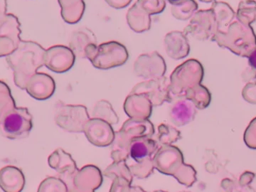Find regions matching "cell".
<instances>
[{"instance_id": "26", "label": "cell", "mask_w": 256, "mask_h": 192, "mask_svg": "<svg viewBox=\"0 0 256 192\" xmlns=\"http://www.w3.org/2000/svg\"><path fill=\"white\" fill-rule=\"evenodd\" d=\"M48 164L52 169L56 170L58 174L72 172L77 169V165L74 159L62 148L56 149L49 155Z\"/></svg>"}, {"instance_id": "11", "label": "cell", "mask_w": 256, "mask_h": 192, "mask_svg": "<svg viewBox=\"0 0 256 192\" xmlns=\"http://www.w3.org/2000/svg\"><path fill=\"white\" fill-rule=\"evenodd\" d=\"M133 68L135 74L141 78L146 80L157 79L165 75L166 63L157 51H153L138 56Z\"/></svg>"}, {"instance_id": "19", "label": "cell", "mask_w": 256, "mask_h": 192, "mask_svg": "<svg viewBox=\"0 0 256 192\" xmlns=\"http://www.w3.org/2000/svg\"><path fill=\"white\" fill-rule=\"evenodd\" d=\"M164 48L166 54L175 60H180L188 56L190 45L187 36L181 31H171L164 37Z\"/></svg>"}, {"instance_id": "34", "label": "cell", "mask_w": 256, "mask_h": 192, "mask_svg": "<svg viewBox=\"0 0 256 192\" xmlns=\"http://www.w3.org/2000/svg\"><path fill=\"white\" fill-rule=\"evenodd\" d=\"M16 107L9 86L0 80V123L4 117Z\"/></svg>"}, {"instance_id": "13", "label": "cell", "mask_w": 256, "mask_h": 192, "mask_svg": "<svg viewBox=\"0 0 256 192\" xmlns=\"http://www.w3.org/2000/svg\"><path fill=\"white\" fill-rule=\"evenodd\" d=\"M73 51L64 45H54L46 49L44 65L55 73L67 72L75 63Z\"/></svg>"}, {"instance_id": "22", "label": "cell", "mask_w": 256, "mask_h": 192, "mask_svg": "<svg viewBox=\"0 0 256 192\" xmlns=\"http://www.w3.org/2000/svg\"><path fill=\"white\" fill-rule=\"evenodd\" d=\"M220 192H256V174L245 171L237 182L228 178L223 179Z\"/></svg>"}, {"instance_id": "21", "label": "cell", "mask_w": 256, "mask_h": 192, "mask_svg": "<svg viewBox=\"0 0 256 192\" xmlns=\"http://www.w3.org/2000/svg\"><path fill=\"white\" fill-rule=\"evenodd\" d=\"M159 147L160 145L157 140L152 137L135 138L130 143L129 156L135 162H139L146 158L153 157Z\"/></svg>"}, {"instance_id": "31", "label": "cell", "mask_w": 256, "mask_h": 192, "mask_svg": "<svg viewBox=\"0 0 256 192\" xmlns=\"http://www.w3.org/2000/svg\"><path fill=\"white\" fill-rule=\"evenodd\" d=\"M181 138V133L175 127L162 123L157 128V137L156 140L160 146L163 145H172Z\"/></svg>"}, {"instance_id": "23", "label": "cell", "mask_w": 256, "mask_h": 192, "mask_svg": "<svg viewBox=\"0 0 256 192\" xmlns=\"http://www.w3.org/2000/svg\"><path fill=\"white\" fill-rule=\"evenodd\" d=\"M90 44H97L94 33L88 28L74 31L70 37L69 48L78 58H85V51Z\"/></svg>"}, {"instance_id": "4", "label": "cell", "mask_w": 256, "mask_h": 192, "mask_svg": "<svg viewBox=\"0 0 256 192\" xmlns=\"http://www.w3.org/2000/svg\"><path fill=\"white\" fill-rule=\"evenodd\" d=\"M203 77V66L196 59H188L178 65L169 78L171 99L176 96H184L188 89L201 84Z\"/></svg>"}, {"instance_id": "40", "label": "cell", "mask_w": 256, "mask_h": 192, "mask_svg": "<svg viewBox=\"0 0 256 192\" xmlns=\"http://www.w3.org/2000/svg\"><path fill=\"white\" fill-rule=\"evenodd\" d=\"M243 139L247 147L256 149V117L250 121L247 128L245 129Z\"/></svg>"}, {"instance_id": "18", "label": "cell", "mask_w": 256, "mask_h": 192, "mask_svg": "<svg viewBox=\"0 0 256 192\" xmlns=\"http://www.w3.org/2000/svg\"><path fill=\"white\" fill-rule=\"evenodd\" d=\"M123 140L128 143L139 137H152L155 133V128L149 119L135 120L129 118L126 120L121 128L116 132Z\"/></svg>"}, {"instance_id": "36", "label": "cell", "mask_w": 256, "mask_h": 192, "mask_svg": "<svg viewBox=\"0 0 256 192\" xmlns=\"http://www.w3.org/2000/svg\"><path fill=\"white\" fill-rule=\"evenodd\" d=\"M129 168H130L132 175L138 179H145V178L149 177L155 169L152 157L146 158L139 162H136V163L130 165Z\"/></svg>"}, {"instance_id": "38", "label": "cell", "mask_w": 256, "mask_h": 192, "mask_svg": "<svg viewBox=\"0 0 256 192\" xmlns=\"http://www.w3.org/2000/svg\"><path fill=\"white\" fill-rule=\"evenodd\" d=\"M197 173L192 165L184 164V166L174 175V178L182 185L186 187L192 186L197 179Z\"/></svg>"}, {"instance_id": "27", "label": "cell", "mask_w": 256, "mask_h": 192, "mask_svg": "<svg viewBox=\"0 0 256 192\" xmlns=\"http://www.w3.org/2000/svg\"><path fill=\"white\" fill-rule=\"evenodd\" d=\"M216 19L218 31H225L236 19V13L226 2H214L210 8Z\"/></svg>"}, {"instance_id": "33", "label": "cell", "mask_w": 256, "mask_h": 192, "mask_svg": "<svg viewBox=\"0 0 256 192\" xmlns=\"http://www.w3.org/2000/svg\"><path fill=\"white\" fill-rule=\"evenodd\" d=\"M104 176H106L109 179H116V178H124L132 183L133 175L130 171L129 166L125 163V161L120 162H113L110 164L103 172Z\"/></svg>"}, {"instance_id": "39", "label": "cell", "mask_w": 256, "mask_h": 192, "mask_svg": "<svg viewBox=\"0 0 256 192\" xmlns=\"http://www.w3.org/2000/svg\"><path fill=\"white\" fill-rule=\"evenodd\" d=\"M135 4L145 10L149 15L159 14L166 7L165 0H136Z\"/></svg>"}, {"instance_id": "49", "label": "cell", "mask_w": 256, "mask_h": 192, "mask_svg": "<svg viewBox=\"0 0 256 192\" xmlns=\"http://www.w3.org/2000/svg\"><path fill=\"white\" fill-rule=\"evenodd\" d=\"M201 2H204V3H214L216 2V0H200Z\"/></svg>"}, {"instance_id": "15", "label": "cell", "mask_w": 256, "mask_h": 192, "mask_svg": "<svg viewBox=\"0 0 256 192\" xmlns=\"http://www.w3.org/2000/svg\"><path fill=\"white\" fill-rule=\"evenodd\" d=\"M170 103L169 118L175 126H183L194 120L196 107L185 96L172 97Z\"/></svg>"}, {"instance_id": "20", "label": "cell", "mask_w": 256, "mask_h": 192, "mask_svg": "<svg viewBox=\"0 0 256 192\" xmlns=\"http://www.w3.org/2000/svg\"><path fill=\"white\" fill-rule=\"evenodd\" d=\"M25 186V177L22 170L8 165L0 169V188L4 192H22Z\"/></svg>"}, {"instance_id": "7", "label": "cell", "mask_w": 256, "mask_h": 192, "mask_svg": "<svg viewBox=\"0 0 256 192\" xmlns=\"http://www.w3.org/2000/svg\"><path fill=\"white\" fill-rule=\"evenodd\" d=\"M32 126V115L25 107H15L0 123L3 135L9 139L25 138Z\"/></svg>"}, {"instance_id": "12", "label": "cell", "mask_w": 256, "mask_h": 192, "mask_svg": "<svg viewBox=\"0 0 256 192\" xmlns=\"http://www.w3.org/2000/svg\"><path fill=\"white\" fill-rule=\"evenodd\" d=\"M20 22L14 14H7L0 25V57L13 53L21 42Z\"/></svg>"}, {"instance_id": "1", "label": "cell", "mask_w": 256, "mask_h": 192, "mask_svg": "<svg viewBox=\"0 0 256 192\" xmlns=\"http://www.w3.org/2000/svg\"><path fill=\"white\" fill-rule=\"evenodd\" d=\"M45 51L34 41L21 40L18 48L6 57L8 66L13 71L14 83L20 89H25L30 78L44 65Z\"/></svg>"}, {"instance_id": "43", "label": "cell", "mask_w": 256, "mask_h": 192, "mask_svg": "<svg viewBox=\"0 0 256 192\" xmlns=\"http://www.w3.org/2000/svg\"><path fill=\"white\" fill-rule=\"evenodd\" d=\"M132 0H105V2L115 9H122L127 7Z\"/></svg>"}, {"instance_id": "48", "label": "cell", "mask_w": 256, "mask_h": 192, "mask_svg": "<svg viewBox=\"0 0 256 192\" xmlns=\"http://www.w3.org/2000/svg\"><path fill=\"white\" fill-rule=\"evenodd\" d=\"M172 6H174V5H178V4H180L183 0H167Z\"/></svg>"}, {"instance_id": "17", "label": "cell", "mask_w": 256, "mask_h": 192, "mask_svg": "<svg viewBox=\"0 0 256 192\" xmlns=\"http://www.w3.org/2000/svg\"><path fill=\"white\" fill-rule=\"evenodd\" d=\"M152 103L143 94L130 93L123 104L124 112L129 118L135 120L149 119L152 114Z\"/></svg>"}, {"instance_id": "45", "label": "cell", "mask_w": 256, "mask_h": 192, "mask_svg": "<svg viewBox=\"0 0 256 192\" xmlns=\"http://www.w3.org/2000/svg\"><path fill=\"white\" fill-rule=\"evenodd\" d=\"M7 16V0H0V25Z\"/></svg>"}, {"instance_id": "44", "label": "cell", "mask_w": 256, "mask_h": 192, "mask_svg": "<svg viewBox=\"0 0 256 192\" xmlns=\"http://www.w3.org/2000/svg\"><path fill=\"white\" fill-rule=\"evenodd\" d=\"M242 77H243L244 81H246L247 83L248 82H253V80L256 78V71L250 67L249 70H246V71L243 72Z\"/></svg>"}, {"instance_id": "9", "label": "cell", "mask_w": 256, "mask_h": 192, "mask_svg": "<svg viewBox=\"0 0 256 192\" xmlns=\"http://www.w3.org/2000/svg\"><path fill=\"white\" fill-rule=\"evenodd\" d=\"M169 85V79L163 76L161 78L149 79L137 83L130 93L143 94L151 101L153 106H160L165 102L171 101Z\"/></svg>"}, {"instance_id": "24", "label": "cell", "mask_w": 256, "mask_h": 192, "mask_svg": "<svg viewBox=\"0 0 256 192\" xmlns=\"http://www.w3.org/2000/svg\"><path fill=\"white\" fill-rule=\"evenodd\" d=\"M126 20L130 29L136 33L148 31L151 27V15L135 3L128 9Z\"/></svg>"}, {"instance_id": "29", "label": "cell", "mask_w": 256, "mask_h": 192, "mask_svg": "<svg viewBox=\"0 0 256 192\" xmlns=\"http://www.w3.org/2000/svg\"><path fill=\"white\" fill-rule=\"evenodd\" d=\"M92 118H98L108 122L109 124H117L118 123V116L116 112L113 110L111 104L107 100H99L93 107L92 110Z\"/></svg>"}, {"instance_id": "25", "label": "cell", "mask_w": 256, "mask_h": 192, "mask_svg": "<svg viewBox=\"0 0 256 192\" xmlns=\"http://www.w3.org/2000/svg\"><path fill=\"white\" fill-rule=\"evenodd\" d=\"M62 19L68 24L78 23L85 12L84 0H58Z\"/></svg>"}, {"instance_id": "42", "label": "cell", "mask_w": 256, "mask_h": 192, "mask_svg": "<svg viewBox=\"0 0 256 192\" xmlns=\"http://www.w3.org/2000/svg\"><path fill=\"white\" fill-rule=\"evenodd\" d=\"M131 182L124 178H116L112 180L109 192H129Z\"/></svg>"}, {"instance_id": "6", "label": "cell", "mask_w": 256, "mask_h": 192, "mask_svg": "<svg viewBox=\"0 0 256 192\" xmlns=\"http://www.w3.org/2000/svg\"><path fill=\"white\" fill-rule=\"evenodd\" d=\"M55 123L67 132L81 133L90 119L88 110L84 105H72L57 102L55 107Z\"/></svg>"}, {"instance_id": "41", "label": "cell", "mask_w": 256, "mask_h": 192, "mask_svg": "<svg viewBox=\"0 0 256 192\" xmlns=\"http://www.w3.org/2000/svg\"><path fill=\"white\" fill-rule=\"evenodd\" d=\"M242 97L243 99L250 103L256 104V82H248L242 89Z\"/></svg>"}, {"instance_id": "50", "label": "cell", "mask_w": 256, "mask_h": 192, "mask_svg": "<svg viewBox=\"0 0 256 192\" xmlns=\"http://www.w3.org/2000/svg\"><path fill=\"white\" fill-rule=\"evenodd\" d=\"M153 192H166V191H163V190H156V191H153Z\"/></svg>"}, {"instance_id": "35", "label": "cell", "mask_w": 256, "mask_h": 192, "mask_svg": "<svg viewBox=\"0 0 256 192\" xmlns=\"http://www.w3.org/2000/svg\"><path fill=\"white\" fill-rule=\"evenodd\" d=\"M129 148L130 144L123 140L116 132L114 140L111 144V158L113 162H120L126 161L129 157Z\"/></svg>"}, {"instance_id": "3", "label": "cell", "mask_w": 256, "mask_h": 192, "mask_svg": "<svg viewBox=\"0 0 256 192\" xmlns=\"http://www.w3.org/2000/svg\"><path fill=\"white\" fill-rule=\"evenodd\" d=\"M127 48L120 42L108 41L101 44H90L85 51L87 58L95 68L106 70L121 66L128 60Z\"/></svg>"}, {"instance_id": "51", "label": "cell", "mask_w": 256, "mask_h": 192, "mask_svg": "<svg viewBox=\"0 0 256 192\" xmlns=\"http://www.w3.org/2000/svg\"><path fill=\"white\" fill-rule=\"evenodd\" d=\"M181 192H189V191H181Z\"/></svg>"}, {"instance_id": "30", "label": "cell", "mask_w": 256, "mask_h": 192, "mask_svg": "<svg viewBox=\"0 0 256 192\" xmlns=\"http://www.w3.org/2000/svg\"><path fill=\"white\" fill-rule=\"evenodd\" d=\"M236 19L244 24L251 25L256 21V0H240L237 11Z\"/></svg>"}, {"instance_id": "47", "label": "cell", "mask_w": 256, "mask_h": 192, "mask_svg": "<svg viewBox=\"0 0 256 192\" xmlns=\"http://www.w3.org/2000/svg\"><path fill=\"white\" fill-rule=\"evenodd\" d=\"M129 192H146V191L140 186H130Z\"/></svg>"}, {"instance_id": "8", "label": "cell", "mask_w": 256, "mask_h": 192, "mask_svg": "<svg viewBox=\"0 0 256 192\" xmlns=\"http://www.w3.org/2000/svg\"><path fill=\"white\" fill-rule=\"evenodd\" d=\"M218 32L216 19L211 9L198 10L190 19L189 24L184 29L186 36H191L196 40H211Z\"/></svg>"}, {"instance_id": "14", "label": "cell", "mask_w": 256, "mask_h": 192, "mask_svg": "<svg viewBox=\"0 0 256 192\" xmlns=\"http://www.w3.org/2000/svg\"><path fill=\"white\" fill-rule=\"evenodd\" d=\"M83 133L91 144L98 147L111 145L115 137L111 124L98 118H90L84 126Z\"/></svg>"}, {"instance_id": "28", "label": "cell", "mask_w": 256, "mask_h": 192, "mask_svg": "<svg viewBox=\"0 0 256 192\" xmlns=\"http://www.w3.org/2000/svg\"><path fill=\"white\" fill-rule=\"evenodd\" d=\"M184 96L193 103L196 109L199 110L207 108L211 102V93L208 88L202 84H198L188 89L184 93Z\"/></svg>"}, {"instance_id": "16", "label": "cell", "mask_w": 256, "mask_h": 192, "mask_svg": "<svg viewBox=\"0 0 256 192\" xmlns=\"http://www.w3.org/2000/svg\"><path fill=\"white\" fill-rule=\"evenodd\" d=\"M55 87V81L50 75L37 72L30 78L25 90L34 99L46 100L53 95Z\"/></svg>"}, {"instance_id": "10", "label": "cell", "mask_w": 256, "mask_h": 192, "mask_svg": "<svg viewBox=\"0 0 256 192\" xmlns=\"http://www.w3.org/2000/svg\"><path fill=\"white\" fill-rule=\"evenodd\" d=\"M152 160L156 170L173 177L185 164L181 150L173 144L160 146Z\"/></svg>"}, {"instance_id": "32", "label": "cell", "mask_w": 256, "mask_h": 192, "mask_svg": "<svg viewBox=\"0 0 256 192\" xmlns=\"http://www.w3.org/2000/svg\"><path fill=\"white\" fill-rule=\"evenodd\" d=\"M198 11V4L195 0H183L180 4L171 7V13L178 20H188Z\"/></svg>"}, {"instance_id": "37", "label": "cell", "mask_w": 256, "mask_h": 192, "mask_svg": "<svg viewBox=\"0 0 256 192\" xmlns=\"http://www.w3.org/2000/svg\"><path fill=\"white\" fill-rule=\"evenodd\" d=\"M37 192H67V187L61 178L49 176L41 181Z\"/></svg>"}, {"instance_id": "46", "label": "cell", "mask_w": 256, "mask_h": 192, "mask_svg": "<svg viewBox=\"0 0 256 192\" xmlns=\"http://www.w3.org/2000/svg\"><path fill=\"white\" fill-rule=\"evenodd\" d=\"M248 64L252 69H254L256 71V49L248 57Z\"/></svg>"}, {"instance_id": "5", "label": "cell", "mask_w": 256, "mask_h": 192, "mask_svg": "<svg viewBox=\"0 0 256 192\" xmlns=\"http://www.w3.org/2000/svg\"><path fill=\"white\" fill-rule=\"evenodd\" d=\"M58 177L66 184L67 192H95L103 182L101 170L92 164L72 172L58 174Z\"/></svg>"}, {"instance_id": "2", "label": "cell", "mask_w": 256, "mask_h": 192, "mask_svg": "<svg viewBox=\"0 0 256 192\" xmlns=\"http://www.w3.org/2000/svg\"><path fill=\"white\" fill-rule=\"evenodd\" d=\"M221 48L228 49L240 57H249L256 49V34L249 24L235 19L225 31H218L213 37Z\"/></svg>"}]
</instances>
